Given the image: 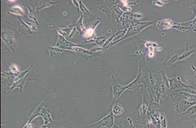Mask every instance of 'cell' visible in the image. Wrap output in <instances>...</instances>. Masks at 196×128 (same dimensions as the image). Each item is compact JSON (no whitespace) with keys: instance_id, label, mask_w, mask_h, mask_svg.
<instances>
[{"instance_id":"obj_1","label":"cell","mask_w":196,"mask_h":128,"mask_svg":"<svg viewBox=\"0 0 196 128\" xmlns=\"http://www.w3.org/2000/svg\"><path fill=\"white\" fill-rule=\"evenodd\" d=\"M92 33H93V31H92V30H91V29H89V30H87V31H86V33H85V34L87 35V36H89V35H92Z\"/></svg>"}]
</instances>
